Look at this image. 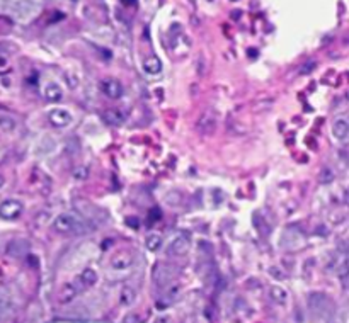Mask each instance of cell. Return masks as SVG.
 <instances>
[{
	"instance_id": "1",
	"label": "cell",
	"mask_w": 349,
	"mask_h": 323,
	"mask_svg": "<svg viewBox=\"0 0 349 323\" xmlns=\"http://www.w3.org/2000/svg\"><path fill=\"white\" fill-rule=\"evenodd\" d=\"M55 232L63 233V235H85V233L92 232L94 225L89 219L82 218L80 215L75 213H61L55 218L53 221Z\"/></svg>"
},
{
	"instance_id": "2",
	"label": "cell",
	"mask_w": 349,
	"mask_h": 323,
	"mask_svg": "<svg viewBox=\"0 0 349 323\" xmlns=\"http://www.w3.org/2000/svg\"><path fill=\"white\" fill-rule=\"evenodd\" d=\"M189 245H191V235H189V233H179V235L169 243L167 253L174 257H181L189 250Z\"/></svg>"
},
{
	"instance_id": "3",
	"label": "cell",
	"mask_w": 349,
	"mask_h": 323,
	"mask_svg": "<svg viewBox=\"0 0 349 323\" xmlns=\"http://www.w3.org/2000/svg\"><path fill=\"white\" fill-rule=\"evenodd\" d=\"M279 243H281L283 249H286V250H298V249H302L303 243H305V236H303L298 230L288 228L285 233H283Z\"/></svg>"
},
{
	"instance_id": "4",
	"label": "cell",
	"mask_w": 349,
	"mask_h": 323,
	"mask_svg": "<svg viewBox=\"0 0 349 323\" xmlns=\"http://www.w3.org/2000/svg\"><path fill=\"white\" fill-rule=\"evenodd\" d=\"M22 213V202L17 199H7L0 204V218L2 219H16Z\"/></svg>"
},
{
	"instance_id": "5",
	"label": "cell",
	"mask_w": 349,
	"mask_h": 323,
	"mask_svg": "<svg viewBox=\"0 0 349 323\" xmlns=\"http://www.w3.org/2000/svg\"><path fill=\"white\" fill-rule=\"evenodd\" d=\"M196 129L201 135H212L216 129V114L213 111H205L196 121Z\"/></svg>"
},
{
	"instance_id": "6",
	"label": "cell",
	"mask_w": 349,
	"mask_h": 323,
	"mask_svg": "<svg viewBox=\"0 0 349 323\" xmlns=\"http://www.w3.org/2000/svg\"><path fill=\"white\" fill-rule=\"evenodd\" d=\"M99 89H101L102 94L109 99H119L124 92L123 84H121L119 80H116V78H104V80H101Z\"/></svg>"
},
{
	"instance_id": "7",
	"label": "cell",
	"mask_w": 349,
	"mask_h": 323,
	"mask_svg": "<svg viewBox=\"0 0 349 323\" xmlns=\"http://www.w3.org/2000/svg\"><path fill=\"white\" fill-rule=\"evenodd\" d=\"M48 119H50L51 126H55V128H67L72 123V114L67 109L57 108V109H51L50 114H48Z\"/></svg>"
},
{
	"instance_id": "8",
	"label": "cell",
	"mask_w": 349,
	"mask_h": 323,
	"mask_svg": "<svg viewBox=\"0 0 349 323\" xmlns=\"http://www.w3.org/2000/svg\"><path fill=\"white\" fill-rule=\"evenodd\" d=\"M332 136L339 143H346L349 136V121L346 116H339L332 123Z\"/></svg>"
},
{
	"instance_id": "9",
	"label": "cell",
	"mask_w": 349,
	"mask_h": 323,
	"mask_svg": "<svg viewBox=\"0 0 349 323\" xmlns=\"http://www.w3.org/2000/svg\"><path fill=\"white\" fill-rule=\"evenodd\" d=\"M29 242L27 240H22V238H16L12 240V242L7 245V255L14 257V259H22V257H26L27 253H29Z\"/></svg>"
},
{
	"instance_id": "10",
	"label": "cell",
	"mask_w": 349,
	"mask_h": 323,
	"mask_svg": "<svg viewBox=\"0 0 349 323\" xmlns=\"http://www.w3.org/2000/svg\"><path fill=\"white\" fill-rule=\"evenodd\" d=\"M135 259H133V253L126 252V250H121L117 252L115 257L111 259V269L115 270H128L131 266H133Z\"/></svg>"
},
{
	"instance_id": "11",
	"label": "cell",
	"mask_w": 349,
	"mask_h": 323,
	"mask_svg": "<svg viewBox=\"0 0 349 323\" xmlns=\"http://www.w3.org/2000/svg\"><path fill=\"white\" fill-rule=\"evenodd\" d=\"M101 118H102V121H106L108 125L119 126L126 121V111H124V109H119V108H109L102 112Z\"/></svg>"
},
{
	"instance_id": "12",
	"label": "cell",
	"mask_w": 349,
	"mask_h": 323,
	"mask_svg": "<svg viewBox=\"0 0 349 323\" xmlns=\"http://www.w3.org/2000/svg\"><path fill=\"white\" fill-rule=\"evenodd\" d=\"M172 279V267L169 264H157L154 272V281L155 284H158L160 287H164L165 284H169Z\"/></svg>"
},
{
	"instance_id": "13",
	"label": "cell",
	"mask_w": 349,
	"mask_h": 323,
	"mask_svg": "<svg viewBox=\"0 0 349 323\" xmlns=\"http://www.w3.org/2000/svg\"><path fill=\"white\" fill-rule=\"evenodd\" d=\"M143 72L148 75H158L162 72V61L157 56H147L143 60Z\"/></svg>"
},
{
	"instance_id": "14",
	"label": "cell",
	"mask_w": 349,
	"mask_h": 323,
	"mask_svg": "<svg viewBox=\"0 0 349 323\" xmlns=\"http://www.w3.org/2000/svg\"><path fill=\"white\" fill-rule=\"evenodd\" d=\"M44 97H46L50 102H58V101H61V97H63V90H61V87L58 84L50 82V84L44 87Z\"/></svg>"
},
{
	"instance_id": "15",
	"label": "cell",
	"mask_w": 349,
	"mask_h": 323,
	"mask_svg": "<svg viewBox=\"0 0 349 323\" xmlns=\"http://www.w3.org/2000/svg\"><path fill=\"white\" fill-rule=\"evenodd\" d=\"M78 281L82 283V286L84 287H89V286H94L96 283H97V272H96L94 269H84L80 272V276H78Z\"/></svg>"
},
{
	"instance_id": "16",
	"label": "cell",
	"mask_w": 349,
	"mask_h": 323,
	"mask_svg": "<svg viewBox=\"0 0 349 323\" xmlns=\"http://www.w3.org/2000/svg\"><path fill=\"white\" fill-rule=\"evenodd\" d=\"M78 294V291H77V287L74 286V283H70V284H65L63 286V289H61V293H60V303H70L72 300H74L75 296Z\"/></svg>"
},
{
	"instance_id": "17",
	"label": "cell",
	"mask_w": 349,
	"mask_h": 323,
	"mask_svg": "<svg viewBox=\"0 0 349 323\" xmlns=\"http://www.w3.org/2000/svg\"><path fill=\"white\" fill-rule=\"evenodd\" d=\"M269 294H271V300L278 305H285L286 300H288V293H286V289L281 286H272L271 289H269Z\"/></svg>"
},
{
	"instance_id": "18",
	"label": "cell",
	"mask_w": 349,
	"mask_h": 323,
	"mask_svg": "<svg viewBox=\"0 0 349 323\" xmlns=\"http://www.w3.org/2000/svg\"><path fill=\"white\" fill-rule=\"evenodd\" d=\"M10 313H12V303H10L9 296L0 291V320L7 318Z\"/></svg>"
},
{
	"instance_id": "19",
	"label": "cell",
	"mask_w": 349,
	"mask_h": 323,
	"mask_svg": "<svg viewBox=\"0 0 349 323\" xmlns=\"http://www.w3.org/2000/svg\"><path fill=\"white\" fill-rule=\"evenodd\" d=\"M162 236L160 235H150L147 236V240H145V245H147V249L150 250V252H157V250L162 249Z\"/></svg>"
},
{
	"instance_id": "20",
	"label": "cell",
	"mask_w": 349,
	"mask_h": 323,
	"mask_svg": "<svg viewBox=\"0 0 349 323\" xmlns=\"http://www.w3.org/2000/svg\"><path fill=\"white\" fill-rule=\"evenodd\" d=\"M135 298H136V294H135V289H131V287H123V293H121V300H123L124 305H131L135 301Z\"/></svg>"
},
{
	"instance_id": "21",
	"label": "cell",
	"mask_w": 349,
	"mask_h": 323,
	"mask_svg": "<svg viewBox=\"0 0 349 323\" xmlns=\"http://www.w3.org/2000/svg\"><path fill=\"white\" fill-rule=\"evenodd\" d=\"M89 177V168L85 165H78L77 168L74 170V179H78V180H85Z\"/></svg>"
},
{
	"instance_id": "22",
	"label": "cell",
	"mask_w": 349,
	"mask_h": 323,
	"mask_svg": "<svg viewBox=\"0 0 349 323\" xmlns=\"http://www.w3.org/2000/svg\"><path fill=\"white\" fill-rule=\"evenodd\" d=\"M332 179H334V174L329 168H324V172H320V182H322V184H327V182H330Z\"/></svg>"
},
{
	"instance_id": "23",
	"label": "cell",
	"mask_w": 349,
	"mask_h": 323,
	"mask_svg": "<svg viewBox=\"0 0 349 323\" xmlns=\"http://www.w3.org/2000/svg\"><path fill=\"white\" fill-rule=\"evenodd\" d=\"M0 126H2L3 129H12L14 126H16V123H14V119L12 118H0Z\"/></svg>"
},
{
	"instance_id": "24",
	"label": "cell",
	"mask_w": 349,
	"mask_h": 323,
	"mask_svg": "<svg viewBox=\"0 0 349 323\" xmlns=\"http://www.w3.org/2000/svg\"><path fill=\"white\" fill-rule=\"evenodd\" d=\"M140 322H141V318H140V315H136V313L126 315L123 320V323H140Z\"/></svg>"
},
{
	"instance_id": "25",
	"label": "cell",
	"mask_w": 349,
	"mask_h": 323,
	"mask_svg": "<svg viewBox=\"0 0 349 323\" xmlns=\"http://www.w3.org/2000/svg\"><path fill=\"white\" fill-rule=\"evenodd\" d=\"M124 5H135V0H123Z\"/></svg>"
},
{
	"instance_id": "26",
	"label": "cell",
	"mask_w": 349,
	"mask_h": 323,
	"mask_svg": "<svg viewBox=\"0 0 349 323\" xmlns=\"http://www.w3.org/2000/svg\"><path fill=\"white\" fill-rule=\"evenodd\" d=\"M3 184H5V177H3V175L0 174V187H2Z\"/></svg>"
},
{
	"instance_id": "27",
	"label": "cell",
	"mask_w": 349,
	"mask_h": 323,
	"mask_svg": "<svg viewBox=\"0 0 349 323\" xmlns=\"http://www.w3.org/2000/svg\"><path fill=\"white\" fill-rule=\"evenodd\" d=\"M157 323H169V320H167V318H158Z\"/></svg>"
}]
</instances>
